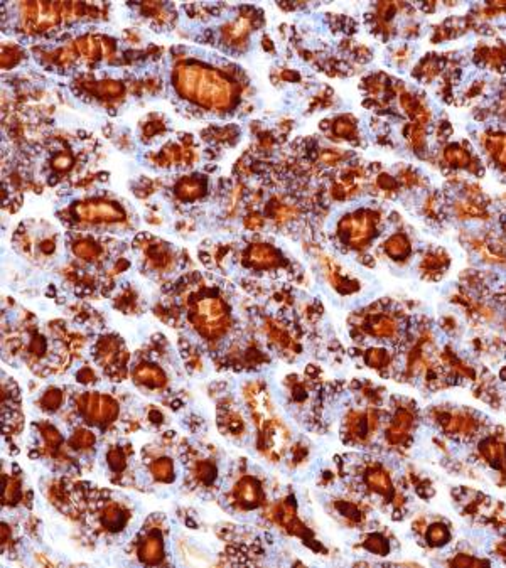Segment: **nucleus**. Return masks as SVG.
Returning <instances> with one entry per match:
<instances>
[{"instance_id": "15", "label": "nucleus", "mask_w": 506, "mask_h": 568, "mask_svg": "<svg viewBox=\"0 0 506 568\" xmlns=\"http://www.w3.org/2000/svg\"><path fill=\"white\" fill-rule=\"evenodd\" d=\"M98 95L110 98L122 97V95H124V86H122V83H118V81H102V83L98 84Z\"/></svg>"}, {"instance_id": "18", "label": "nucleus", "mask_w": 506, "mask_h": 568, "mask_svg": "<svg viewBox=\"0 0 506 568\" xmlns=\"http://www.w3.org/2000/svg\"><path fill=\"white\" fill-rule=\"evenodd\" d=\"M409 250L407 246V241H405L402 236H395V238H391L389 243H387V252H389V255L391 257H402L405 255Z\"/></svg>"}, {"instance_id": "14", "label": "nucleus", "mask_w": 506, "mask_h": 568, "mask_svg": "<svg viewBox=\"0 0 506 568\" xmlns=\"http://www.w3.org/2000/svg\"><path fill=\"white\" fill-rule=\"evenodd\" d=\"M152 474L157 481L171 482L174 479V475H172V462L169 459L157 460L152 466Z\"/></svg>"}, {"instance_id": "3", "label": "nucleus", "mask_w": 506, "mask_h": 568, "mask_svg": "<svg viewBox=\"0 0 506 568\" xmlns=\"http://www.w3.org/2000/svg\"><path fill=\"white\" fill-rule=\"evenodd\" d=\"M73 215L81 221H90V223H115L125 217L124 209L117 202L108 201L78 202L73 206Z\"/></svg>"}, {"instance_id": "21", "label": "nucleus", "mask_w": 506, "mask_h": 568, "mask_svg": "<svg viewBox=\"0 0 506 568\" xmlns=\"http://www.w3.org/2000/svg\"><path fill=\"white\" fill-rule=\"evenodd\" d=\"M61 392L51 390V392H46L43 400H41V403H43V407L47 408V410H56L59 405H61Z\"/></svg>"}, {"instance_id": "12", "label": "nucleus", "mask_w": 506, "mask_h": 568, "mask_svg": "<svg viewBox=\"0 0 506 568\" xmlns=\"http://www.w3.org/2000/svg\"><path fill=\"white\" fill-rule=\"evenodd\" d=\"M102 523L106 530L118 531L124 528L125 523H127V514H125L124 511L117 510V508H110V510H106L105 514H103Z\"/></svg>"}, {"instance_id": "9", "label": "nucleus", "mask_w": 506, "mask_h": 568, "mask_svg": "<svg viewBox=\"0 0 506 568\" xmlns=\"http://www.w3.org/2000/svg\"><path fill=\"white\" fill-rule=\"evenodd\" d=\"M236 496L242 503L249 504V506H257L258 499H260V486L253 481V479H243L240 481L238 488H236Z\"/></svg>"}, {"instance_id": "16", "label": "nucleus", "mask_w": 506, "mask_h": 568, "mask_svg": "<svg viewBox=\"0 0 506 568\" xmlns=\"http://www.w3.org/2000/svg\"><path fill=\"white\" fill-rule=\"evenodd\" d=\"M147 257H149V260L152 261L154 267H165V265L169 263V253H168V250H165L164 246H161V245L150 246V250H149V253H147Z\"/></svg>"}, {"instance_id": "5", "label": "nucleus", "mask_w": 506, "mask_h": 568, "mask_svg": "<svg viewBox=\"0 0 506 568\" xmlns=\"http://www.w3.org/2000/svg\"><path fill=\"white\" fill-rule=\"evenodd\" d=\"M246 261L253 268H271L279 265L280 258L277 250H273L268 245H253L246 252Z\"/></svg>"}, {"instance_id": "30", "label": "nucleus", "mask_w": 506, "mask_h": 568, "mask_svg": "<svg viewBox=\"0 0 506 568\" xmlns=\"http://www.w3.org/2000/svg\"><path fill=\"white\" fill-rule=\"evenodd\" d=\"M76 378H78L80 383H91L95 379V376H93V372H91V370H88V368H83V370L78 371Z\"/></svg>"}, {"instance_id": "20", "label": "nucleus", "mask_w": 506, "mask_h": 568, "mask_svg": "<svg viewBox=\"0 0 506 568\" xmlns=\"http://www.w3.org/2000/svg\"><path fill=\"white\" fill-rule=\"evenodd\" d=\"M19 56H21V49L16 46H7V49L3 47V54H2V66L3 68H10V66L16 64L17 61H19Z\"/></svg>"}, {"instance_id": "32", "label": "nucleus", "mask_w": 506, "mask_h": 568, "mask_svg": "<svg viewBox=\"0 0 506 568\" xmlns=\"http://www.w3.org/2000/svg\"><path fill=\"white\" fill-rule=\"evenodd\" d=\"M262 223V220L258 216H252V220H249L246 221V226H250V228H257L258 224Z\"/></svg>"}, {"instance_id": "7", "label": "nucleus", "mask_w": 506, "mask_h": 568, "mask_svg": "<svg viewBox=\"0 0 506 568\" xmlns=\"http://www.w3.org/2000/svg\"><path fill=\"white\" fill-rule=\"evenodd\" d=\"M135 378L142 385L150 386V388H159V386L165 385L164 371L161 368L154 366V364H140L135 370Z\"/></svg>"}, {"instance_id": "25", "label": "nucleus", "mask_w": 506, "mask_h": 568, "mask_svg": "<svg viewBox=\"0 0 506 568\" xmlns=\"http://www.w3.org/2000/svg\"><path fill=\"white\" fill-rule=\"evenodd\" d=\"M53 165L58 171H68L73 165V157L69 156V154H58V156L53 158Z\"/></svg>"}, {"instance_id": "27", "label": "nucleus", "mask_w": 506, "mask_h": 568, "mask_svg": "<svg viewBox=\"0 0 506 568\" xmlns=\"http://www.w3.org/2000/svg\"><path fill=\"white\" fill-rule=\"evenodd\" d=\"M367 361H368V364H371V366L378 368L387 361V354L383 351H368Z\"/></svg>"}, {"instance_id": "22", "label": "nucleus", "mask_w": 506, "mask_h": 568, "mask_svg": "<svg viewBox=\"0 0 506 568\" xmlns=\"http://www.w3.org/2000/svg\"><path fill=\"white\" fill-rule=\"evenodd\" d=\"M354 132L353 121H348V118H339L334 123V134L339 137H348Z\"/></svg>"}, {"instance_id": "17", "label": "nucleus", "mask_w": 506, "mask_h": 568, "mask_svg": "<svg viewBox=\"0 0 506 568\" xmlns=\"http://www.w3.org/2000/svg\"><path fill=\"white\" fill-rule=\"evenodd\" d=\"M93 444H95V435L88 430L76 431V434L71 437V445L76 449L91 447Z\"/></svg>"}, {"instance_id": "13", "label": "nucleus", "mask_w": 506, "mask_h": 568, "mask_svg": "<svg viewBox=\"0 0 506 568\" xmlns=\"http://www.w3.org/2000/svg\"><path fill=\"white\" fill-rule=\"evenodd\" d=\"M73 253L78 258H83V260H93V258L98 257L100 248L88 239H81V241H76L73 245Z\"/></svg>"}, {"instance_id": "2", "label": "nucleus", "mask_w": 506, "mask_h": 568, "mask_svg": "<svg viewBox=\"0 0 506 568\" xmlns=\"http://www.w3.org/2000/svg\"><path fill=\"white\" fill-rule=\"evenodd\" d=\"M225 317H227V312H225V305L221 304L220 298L206 297L196 305L194 324L208 338L223 333Z\"/></svg>"}, {"instance_id": "26", "label": "nucleus", "mask_w": 506, "mask_h": 568, "mask_svg": "<svg viewBox=\"0 0 506 568\" xmlns=\"http://www.w3.org/2000/svg\"><path fill=\"white\" fill-rule=\"evenodd\" d=\"M365 547H367L373 553L387 552V543L383 541V538H380V536H371L370 540L367 541V545H365Z\"/></svg>"}, {"instance_id": "19", "label": "nucleus", "mask_w": 506, "mask_h": 568, "mask_svg": "<svg viewBox=\"0 0 506 568\" xmlns=\"http://www.w3.org/2000/svg\"><path fill=\"white\" fill-rule=\"evenodd\" d=\"M196 475H198L205 484H211L213 479L216 477V469H214L209 462H201L198 466V469H196Z\"/></svg>"}, {"instance_id": "8", "label": "nucleus", "mask_w": 506, "mask_h": 568, "mask_svg": "<svg viewBox=\"0 0 506 568\" xmlns=\"http://www.w3.org/2000/svg\"><path fill=\"white\" fill-rule=\"evenodd\" d=\"M162 553H164V547H162V540L159 534H152V536L147 538L143 541V545L140 547V560L147 565H154V563H159L162 558Z\"/></svg>"}, {"instance_id": "1", "label": "nucleus", "mask_w": 506, "mask_h": 568, "mask_svg": "<svg viewBox=\"0 0 506 568\" xmlns=\"http://www.w3.org/2000/svg\"><path fill=\"white\" fill-rule=\"evenodd\" d=\"M174 86L181 97L194 99L208 110H223L233 105V86L211 68L199 64L179 66L174 73Z\"/></svg>"}, {"instance_id": "11", "label": "nucleus", "mask_w": 506, "mask_h": 568, "mask_svg": "<svg viewBox=\"0 0 506 568\" xmlns=\"http://www.w3.org/2000/svg\"><path fill=\"white\" fill-rule=\"evenodd\" d=\"M102 46L103 43H97V40L90 38V36H84V38H80L76 40L78 53L87 59H97L102 56Z\"/></svg>"}, {"instance_id": "29", "label": "nucleus", "mask_w": 506, "mask_h": 568, "mask_svg": "<svg viewBox=\"0 0 506 568\" xmlns=\"http://www.w3.org/2000/svg\"><path fill=\"white\" fill-rule=\"evenodd\" d=\"M17 494H19V484L12 482V484H9V488L3 489V499L14 501L17 499Z\"/></svg>"}, {"instance_id": "10", "label": "nucleus", "mask_w": 506, "mask_h": 568, "mask_svg": "<svg viewBox=\"0 0 506 568\" xmlns=\"http://www.w3.org/2000/svg\"><path fill=\"white\" fill-rule=\"evenodd\" d=\"M205 193V184L201 182L196 177H187V179L181 180L176 186V194L179 199H184V201H191V199L199 198Z\"/></svg>"}, {"instance_id": "31", "label": "nucleus", "mask_w": 506, "mask_h": 568, "mask_svg": "<svg viewBox=\"0 0 506 568\" xmlns=\"http://www.w3.org/2000/svg\"><path fill=\"white\" fill-rule=\"evenodd\" d=\"M41 248H43L44 253H53L54 252V243L53 241H43Z\"/></svg>"}, {"instance_id": "24", "label": "nucleus", "mask_w": 506, "mask_h": 568, "mask_svg": "<svg viewBox=\"0 0 506 568\" xmlns=\"http://www.w3.org/2000/svg\"><path fill=\"white\" fill-rule=\"evenodd\" d=\"M44 438H46L47 445H49V449H53V451L58 449L62 442L61 435H59L58 430H54L53 427H44Z\"/></svg>"}, {"instance_id": "28", "label": "nucleus", "mask_w": 506, "mask_h": 568, "mask_svg": "<svg viewBox=\"0 0 506 568\" xmlns=\"http://www.w3.org/2000/svg\"><path fill=\"white\" fill-rule=\"evenodd\" d=\"M31 351L32 354H38V356H43V354L46 353V341H44V338H36L34 341H32Z\"/></svg>"}, {"instance_id": "23", "label": "nucleus", "mask_w": 506, "mask_h": 568, "mask_svg": "<svg viewBox=\"0 0 506 568\" xmlns=\"http://www.w3.org/2000/svg\"><path fill=\"white\" fill-rule=\"evenodd\" d=\"M108 464L110 467H112V471H124L125 466H127V462H125V457L124 453L120 451H112L108 453Z\"/></svg>"}, {"instance_id": "6", "label": "nucleus", "mask_w": 506, "mask_h": 568, "mask_svg": "<svg viewBox=\"0 0 506 568\" xmlns=\"http://www.w3.org/2000/svg\"><path fill=\"white\" fill-rule=\"evenodd\" d=\"M250 32V19L249 17H238V19L228 22V24L223 25L221 29V34H223V39L227 40L228 44H240L242 40L246 39Z\"/></svg>"}, {"instance_id": "4", "label": "nucleus", "mask_w": 506, "mask_h": 568, "mask_svg": "<svg viewBox=\"0 0 506 568\" xmlns=\"http://www.w3.org/2000/svg\"><path fill=\"white\" fill-rule=\"evenodd\" d=\"M81 410L93 422H112L117 416V403L102 394H84L80 401Z\"/></svg>"}, {"instance_id": "33", "label": "nucleus", "mask_w": 506, "mask_h": 568, "mask_svg": "<svg viewBox=\"0 0 506 568\" xmlns=\"http://www.w3.org/2000/svg\"><path fill=\"white\" fill-rule=\"evenodd\" d=\"M150 418H152V422H157V423L162 422V415L159 412H152V413H150Z\"/></svg>"}]
</instances>
